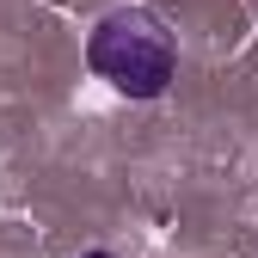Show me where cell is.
Returning <instances> with one entry per match:
<instances>
[{
	"instance_id": "obj_1",
	"label": "cell",
	"mask_w": 258,
	"mask_h": 258,
	"mask_svg": "<svg viewBox=\"0 0 258 258\" xmlns=\"http://www.w3.org/2000/svg\"><path fill=\"white\" fill-rule=\"evenodd\" d=\"M86 61L123 99H160L178 74V37L148 7H111L86 37Z\"/></svg>"
},
{
	"instance_id": "obj_2",
	"label": "cell",
	"mask_w": 258,
	"mask_h": 258,
	"mask_svg": "<svg viewBox=\"0 0 258 258\" xmlns=\"http://www.w3.org/2000/svg\"><path fill=\"white\" fill-rule=\"evenodd\" d=\"M86 258H111V252H86Z\"/></svg>"
}]
</instances>
